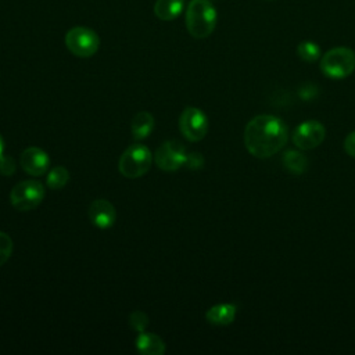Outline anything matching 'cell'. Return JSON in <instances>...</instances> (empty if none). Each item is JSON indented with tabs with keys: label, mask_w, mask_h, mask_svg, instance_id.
Masks as SVG:
<instances>
[{
	"label": "cell",
	"mask_w": 355,
	"mask_h": 355,
	"mask_svg": "<svg viewBox=\"0 0 355 355\" xmlns=\"http://www.w3.org/2000/svg\"><path fill=\"white\" fill-rule=\"evenodd\" d=\"M236 311L237 308L233 304H218L207 311L205 319L208 320V323L215 326H227L233 323L236 318Z\"/></svg>",
	"instance_id": "obj_12"
},
{
	"label": "cell",
	"mask_w": 355,
	"mask_h": 355,
	"mask_svg": "<svg viewBox=\"0 0 355 355\" xmlns=\"http://www.w3.org/2000/svg\"><path fill=\"white\" fill-rule=\"evenodd\" d=\"M151 151L143 144H132L128 147L119 158V172L129 179L143 176L151 166Z\"/></svg>",
	"instance_id": "obj_4"
},
{
	"label": "cell",
	"mask_w": 355,
	"mask_h": 355,
	"mask_svg": "<svg viewBox=\"0 0 355 355\" xmlns=\"http://www.w3.org/2000/svg\"><path fill=\"white\" fill-rule=\"evenodd\" d=\"M136 349L143 355H162L165 352V344L157 334L140 331L136 338Z\"/></svg>",
	"instance_id": "obj_13"
},
{
	"label": "cell",
	"mask_w": 355,
	"mask_h": 355,
	"mask_svg": "<svg viewBox=\"0 0 355 355\" xmlns=\"http://www.w3.org/2000/svg\"><path fill=\"white\" fill-rule=\"evenodd\" d=\"M288 139V130L283 119L262 114L254 116L244 129V144L248 153L257 158H269L280 151Z\"/></svg>",
	"instance_id": "obj_1"
},
{
	"label": "cell",
	"mask_w": 355,
	"mask_h": 355,
	"mask_svg": "<svg viewBox=\"0 0 355 355\" xmlns=\"http://www.w3.org/2000/svg\"><path fill=\"white\" fill-rule=\"evenodd\" d=\"M11 254H12V240L7 233L0 232V266L8 261Z\"/></svg>",
	"instance_id": "obj_19"
},
{
	"label": "cell",
	"mask_w": 355,
	"mask_h": 355,
	"mask_svg": "<svg viewBox=\"0 0 355 355\" xmlns=\"http://www.w3.org/2000/svg\"><path fill=\"white\" fill-rule=\"evenodd\" d=\"M15 172V162L11 157L8 155H1L0 157V173L4 176H11Z\"/></svg>",
	"instance_id": "obj_21"
},
{
	"label": "cell",
	"mask_w": 355,
	"mask_h": 355,
	"mask_svg": "<svg viewBox=\"0 0 355 355\" xmlns=\"http://www.w3.org/2000/svg\"><path fill=\"white\" fill-rule=\"evenodd\" d=\"M297 55L306 62H313L320 58V47L315 42L304 40L297 46Z\"/></svg>",
	"instance_id": "obj_18"
},
{
	"label": "cell",
	"mask_w": 355,
	"mask_h": 355,
	"mask_svg": "<svg viewBox=\"0 0 355 355\" xmlns=\"http://www.w3.org/2000/svg\"><path fill=\"white\" fill-rule=\"evenodd\" d=\"M69 180V172L64 166H54L50 169L46 178V183L53 190L62 189Z\"/></svg>",
	"instance_id": "obj_17"
},
{
	"label": "cell",
	"mask_w": 355,
	"mask_h": 355,
	"mask_svg": "<svg viewBox=\"0 0 355 355\" xmlns=\"http://www.w3.org/2000/svg\"><path fill=\"white\" fill-rule=\"evenodd\" d=\"M186 150L178 140H168L161 144L155 151V164L159 169L172 172L179 169L186 162Z\"/></svg>",
	"instance_id": "obj_8"
},
{
	"label": "cell",
	"mask_w": 355,
	"mask_h": 355,
	"mask_svg": "<svg viewBox=\"0 0 355 355\" xmlns=\"http://www.w3.org/2000/svg\"><path fill=\"white\" fill-rule=\"evenodd\" d=\"M184 165L189 169H201L202 165H204V157L200 153H197V151L196 153H190L186 157Z\"/></svg>",
	"instance_id": "obj_22"
},
{
	"label": "cell",
	"mask_w": 355,
	"mask_h": 355,
	"mask_svg": "<svg viewBox=\"0 0 355 355\" xmlns=\"http://www.w3.org/2000/svg\"><path fill=\"white\" fill-rule=\"evenodd\" d=\"M326 129L324 126L315 119L304 121L293 132V143L300 150H312L316 148L324 140Z\"/></svg>",
	"instance_id": "obj_9"
},
{
	"label": "cell",
	"mask_w": 355,
	"mask_h": 355,
	"mask_svg": "<svg viewBox=\"0 0 355 355\" xmlns=\"http://www.w3.org/2000/svg\"><path fill=\"white\" fill-rule=\"evenodd\" d=\"M154 128V118L147 111L137 112L132 119V136L135 140L146 139Z\"/></svg>",
	"instance_id": "obj_15"
},
{
	"label": "cell",
	"mask_w": 355,
	"mask_h": 355,
	"mask_svg": "<svg viewBox=\"0 0 355 355\" xmlns=\"http://www.w3.org/2000/svg\"><path fill=\"white\" fill-rule=\"evenodd\" d=\"M344 150L349 157L355 158V130L349 132L344 139Z\"/></svg>",
	"instance_id": "obj_23"
},
{
	"label": "cell",
	"mask_w": 355,
	"mask_h": 355,
	"mask_svg": "<svg viewBox=\"0 0 355 355\" xmlns=\"http://www.w3.org/2000/svg\"><path fill=\"white\" fill-rule=\"evenodd\" d=\"M209 1H211V0H209Z\"/></svg>",
	"instance_id": "obj_25"
},
{
	"label": "cell",
	"mask_w": 355,
	"mask_h": 355,
	"mask_svg": "<svg viewBox=\"0 0 355 355\" xmlns=\"http://www.w3.org/2000/svg\"><path fill=\"white\" fill-rule=\"evenodd\" d=\"M216 10L209 0H191L186 8V28L196 39L208 37L216 25Z\"/></svg>",
	"instance_id": "obj_2"
},
{
	"label": "cell",
	"mask_w": 355,
	"mask_h": 355,
	"mask_svg": "<svg viewBox=\"0 0 355 355\" xmlns=\"http://www.w3.org/2000/svg\"><path fill=\"white\" fill-rule=\"evenodd\" d=\"M65 46L73 55L89 58L97 53L100 37L87 26H73L65 35Z\"/></svg>",
	"instance_id": "obj_5"
},
{
	"label": "cell",
	"mask_w": 355,
	"mask_h": 355,
	"mask_svg": "<svg viewBox=\"0 0 355 355\" xmlns=\"http://www.w3.org/2000/svg\"><path fill=\"white\" fill-rule=\"evenodd\" d=\"M19 164L26 173L32 176H40L47 172L50 166V158L42 148L28 147L22 151Z\"/></svg>",
	"instance_id": "obj_10"
},
{
	"label": "cell",
	"mask_w": 355,
	"mask_h": 355,
	"mask_svg": "<svg viewBox=\"0 0 355 355\" xmlns=\"http://www.w3.org/2000/svg\"><path fill=\"white\" fill-rule=\"evenodd\" d=\"M90 222L98 229H108L115 223L116 212L114 205L103 198L94 200L89 207Z\"/></svg>",
	"instance_id": "obj_11"
},
{
	"label": "cell",
	"mask_w": 355,
	"mask_h": 355,
	"mask_svg": "<svg viewBox=\"0 0 355 355\" xmlns=\"http://www.w3.org/2000/svg\"><path fill=\"white\" fill-rule=\"evenodd\" d=\"M4 154V140H3V137L0 136V157Z\"/></svg>",
	"instance_id": "obj_24"
},
{
	"label": "cell",
	"mask_w": 355,
	"mask_h": 355,
	"mask_svg": "<svg viewBox=\"0 0 355 355\" xmlns=\"http://www.w3.org/2000/svg\"><path fill=\"white\" fill-rule=\"evenodd\" d=\"M269 1H270V0H269Z\"/></svg>",
	"instance_id": "obj_26"
},
{
	"label": "cell",
	"mask_w": 355,
	"mask_h": 355,
	"mask_svg": "<svg viewBox=\"0 0 355 355\" xmlns=\"http://www.w3.org/2000/svg\"><path fill=\"white\" fill-rule=\"evenodd\" d=\"M282 162H283V166L286 171H288L290 173L293 175H301L306 171V166H308V159L306 157L297 151V150H288L283 154V158H282Z\"/></svg>",
	"instance_id": "obj_16"
},
{
	"label": "cell",
	"mask_w": 355,
	"mask_h": 355,
	"mask_svg": "<svg viewBox=\"0 0 355 355\" xmlns=\"http://www.w3.org/2000/svg\"><path fill=\"white\" fill-rule=\"evenodd\" d=\"M320 71L330 79H344L355 71V51L349 47L327 50L320 60Z\"/></svg>",
	"instance_id": "obj_3"
},
{
	"label": "cell",
	"mask_w": 355,
	"mask_h": 355,
	"mask_svg": "<svg viewBox=\"0 0 355 355\" xmlns=\"http://www.w3.org/2000/svg\"><path fill=\"white\" fill-rule=\"evenodd\" d=\"M129 323L136 331H144L148 324V316L143 311H133L129 316Z\"/></svg>",
	"instance_id": "obj_20"
},
{
	"label": "cell",
	"mask_w": 355,
	"mask_h": 355,
	"mask_svg": "<svg viewBox=\"0 0 355 355\" xmlns=\"http://www.w3.org/2000/svg\"><path fill=\"white\" fill-rule=\"evenodd\" d=\"M183 0H157L154 4V14L162 21H172L183 11Z\"/></svg>",
	"instance_id": "obj_14"
},
{
	"label": "cell",
	"mask_w": 355,
	"mask_h": 355,
	"mask_svg": "<svg viewBox=\"0 0 355 355\" xmlns=\"http://www.w3.org/2000/svg\"><path fill=\"white\" fill-rule=\"evenodd\" d=\"M44 198V187L39 180H24L15 184L10 194L12 207L18 211H31Z\"/></svg>",
	"instance_id": "obj_6"
},
{
	"label": "cell",
	"mask_w": 355,
	"mask_h": 355,
	"mask_svg": "<svg viewBox=\"0 0 355 355\" xmlns=\"http://www.w3.org/2000/svg\"><path fill=\"white\" fill-rule=\"evenodd\" d=\"M179 129L189 141H200L208 130L207 115L196 107H187L179 116Z\"/></svg>",
	"instance_id": "obj_7"
}]
</instances>
